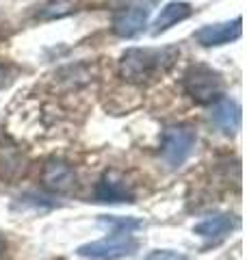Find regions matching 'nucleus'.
Wrapping results in <instances>:
<instances>
[{"instance_id": "nucleus-7", "label": "nucleus", "mask_w": 247, "mask_h": 260, "mask_svg": "<svg viewBox=\"0 0 247 260\" xmlns=\"http://www.w3.org/2000/svg\"><path fill=\"white\" fill-rule=\"evenodd\" d=\"M243 32V18H234L232 22H224V24H208V26H202L195 32V39L206 48L212 46H224L230 44L234 39L241 37Z\"/></svg>"}, {"instance_id": "nucleus-3", "label": "nucleus", "mask_w": 247, "mask_h": 260, "mask_svg": "<svg viewBox=\"0 0 247 260\" xmlns=\"http://www.w3.org/2000/svg\"><path fill=\"white\" fill-rule=\"evenodd\" d=\"M139 249V241L130 232H113L111 237L87 243L78 247V256L91 260H119L133 256Z\"/></svg>"}, {"instance_id": "nucleus-12", "label": "nucleus", "mask_w": 247, "mask_h": 260, "mask_svg": "<svg viewBox=\"0 0 247 260\" xmlns=\"http://www.w3.org/2000/svg\"><path fill=\"white\" fill-rule=\"evenodd\" d=\"M191 13H193V7L187 5V3H169V5H165L161 9V13L156 15L152 32L154 35H161V32L169 30L171 26H176L178 22H184L187 18H191Z\"/></svg>"}, {"instance_id": "nucleus-5", "label": "nucleus", "mask_w": 247, "mask_h": 260, "mask_svg": "<svg viewBox=\"0 0 247 260\" xmlns=\"http://www.w3.org/2000/svg\"><path fill=\"white\" fill-rule=\"evenodd\" d=\"M30 160L18 143L9 137L0 139V180L15 184L28 174Z\"/></svg>"}, {"instance_id": "nucleus-11", "label": "nucleus", "mask_w": 247, "mask_h": 260, "mask_svg": "<svg viewBox=\"0 0 247 260\" xmlns=\"http://www.w3.org/2000/svg\"><path fill=\"white\" fill-rule=\"evenodd\" d=\"M238 225H241V221L234 215H215V217H208L204 221H200L193 228V232L200 234L202 239H221Z\"/></svg>"}, {"instance_id": "nucleus-10", "label": "nucleus", "mask_w": 247, "mask_h": 260, "mask_svg": "<svg viewBox=\"0 0 247 260\" xmlns=\"http://www.w3.org/2000/svg\"><path fill=\"white\" fill-rule=\"evenodd\" d=\"M210 117L224 135H236L238 128H241V107L234 100H228V98H219L212 104Z\"/></svg>"}, {"instance_id": "nucleus-2", "label": "nucleus", "mask_w": 247, "mask_h": 260, "mask_svg": "<svg viewBox=\"0 0 247 260\" xmlns=\"http://www.w3.org/2000/svg\"><path fill=\"white\" fill-rule=\"evenodd\" d=\"M182 85L187 95L197 104H215L219 98H224L221 95L224 80L208 65H202V63L191 65L182 76Z\"/></svg>"}, {"instance_id": "nucleus-4", "label": "nucleus", "mask_w": 247, "mask_h": 260, "mask_svg": "<svg viewBox=\"0 0 247 260\" xmlns=\"http://www.w3.org/2000/svg\"><path fill=\"white\" fill-rule=\"evenodd\" d=\"M195 145V130L191 126H169L161 139V156L169 167H180L191 156Z\"/></svg>"}, {"instance_id": "nucleus-15", "label": "nucleus", "mask_w": 247, "mask_h": 260, "mask_svg": "<svg viewBox=\"0 0 247 260\" xmlns=\"http://www.w3.org/2000/svg\"><path fill=\"white\" fill-rule=\"evenodd\" d=\"M15 74H18V68H15V65L0 61V91H3V89H7V87L13 83Z\"/></svg>"}, {"instance_id": "nucleus-16", "label": "nucleus", "mask_w": 247, "mask_h": 260, "mask_svg": "<svg viewBox=\"0 0 247 260\" xmlns=\"http://www.w3.org/2000/svg\"><path fill=\"white\" fill-rule=\"evenodd\" d=\"M147 260H189L187 256L178 254V251H169V249H159V251H152Z\"/></svg>"}, {"instance_id": "nucleus-17", "label": "nucleus", "mask_w": 247, "mask_h": 260, "mask_svg": "<svg viewBox=\"0 0 247 260\" xmlns=\"http://www.w3.org/2000/svg\"><path fill=\"white\" fill-rule=\"evenodd\" d=\"M5 249H7V241L0 237V258H3V254H5Z\"/></svg>"}, {"instance_id": "nucleus-6", "label": "nucleus", "mask_w": 247, "mask_h": 260, "mask_svg": "<svg viewBox=\"0 0 247 260\" xmlns=\"http://www.w3.org/2000/svg\"><path fill=\"white\" fill-rule=\"evenodd\" d=\"M96 200L106 204H117V202H135V193L130 189L119 172H106L96 186Z\"/></svg>"}, {"instance_id": "nucleus-14", "label": "nucleus", "mask_w": 247, "mask_h": 260, "mask_svg": "<svg viewBox=\"0 0 247 260\" xmlns=\"http://www.w3.org/2000/svg\"><path fill=\"white\" fill-rule=\"evenodd\" d=\"M100 223L115 228V232H130L135 228H141V221L130 219V217H100Z\"/></svg>"}, {"instance_id": "nucleus-13", "label": "nucleus", "mask_w": 247, "mask_h": 260, "mask_svg": "<svg viewBox=\"0 0 247 260\" xmlns=\"http://www.w3.org/2000/svg\"><path fill=\"white\" fill-rule=\"evenodd\" d=\"M76 11V0H48L37 11V20H59Z\"/></svg>"}, {"instance_id": "nucleus-8", "label": "nucleus", "mask_w": 247, "mask_h": 260, "mask_svg": "<svg viewBox=\"0 0 247 260\" xmlns=\"http://www.w3.org/2000/svg\"><path fill=\"white\" fill-rule=\"evenodd\" d=\"M150 9L147 7H126L113 15V32L117 37H135L147 26Z\"/></svg>"}, {"instance_id": "nucleus-1", "label": "nucleus", "mask_w": 247, "mask_h": 260, "mask_svg": "<svg viewBox=\"0 0 247 260\" xmlns=\"http://www.w3.org/2000/svg\"><path fill=\"white\" fill-rule=\"evenodd\" d=\"M180 56V48H128L119 59V76L130 85H141L165 74Z\"/></svg>"}, {"instance_id": "nucleus-9", "label": "nucleus", "mask_w": 247, "mask_h": 260, "mask_svg": "<svg viewBox=\"0 0 247 260\" xmlns=\"http://www.w3.org/2000/svg\"><path fill=\"white\" fill-rule=\"evenodd\" d=\"M41 182H44L46 189L65 193L76 182V174H74L70 162H65L61 158H50L44 165V172H41Z\"/></svg>"}]
</instances>
